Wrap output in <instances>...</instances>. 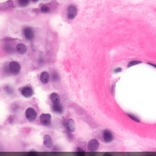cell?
<instances>
[{
    "label": "cell",
    "mask_w": 156,
    "mask_h": 156,
    "mask_svg": "<svg viewBox=\"0 0 156 156\" xmlns=\"http://www.w3.org/2000/svg\"><path fill=\"white\" fill-rule=\"evenodd\" d=\"M9 68L10 72L13 75H17L21 71V66L17 62H11L9 65Z\"/></svg>",
    "instance_id": "cell-1"
},
{
    "label": "cell",
    "mask_w": 156,
    "mask_h": 156,
    "mask_svg": "<svg viewBox=\"0 0 156 156\" xmlns=\"http://www.w3.org/2000/svg\"><path fill=\"white\" fill-rule=\"evenodd\" d=\"M26 117L28 120L30 122H33L37 118V112L33 108H28L25 112Z\"/></svg>",
    "instance_id": "cell-2"
},
{
    "label": "cell",
    "mask_w": 156,
    "mask_h": 156,
    "mask_svg": "<svg viewBox=\"0 0 156 156\" xmlns=\"http://www.w3.org/2000/svg\"><path fill=\"white\" fill-rule=\"evenodd\" d=\"M99 147V143L96 139H91L88 142L87 149L90 152L96 151Z\"/></svg>",
    "instance_id": "cell-3"
},
{
    "label": "cell",
    "mask_w": 156,
    "mask_h": 156,
    "mask_svg": "<svg viewBox=\"0 0 156 156\" xmlns=\"http://www.w3.org/2000/svg\"><path fill=\"white\" fill-rule=\"evenodd\" d=\"M40 121L43 126H48L51 124V115L49 113H43L40 116Z\"/></svg>",
    "instance_id": "cell-4"
},
{
    "label": "cell",
    "mask_w": 156,
    "mask_h": 156,
    "mask_svg": "<svg viewBox=\"0 0 156 156\" xmlns=\"http://www.w3.org/2000/svg\"><path fill=\"white\" fill-rule=\"evenodd\" d=\"M103 137L104 139V141L107 143H111L113 140V135L112 133V132L107 129L104 130L103 131Z\"/></svg>",
    "instance_id": "cell-5"
},
{
    "label": "cell",
    "mask_w": 156,
    "mask_h": 156,
    "mask_svg": "<svg viewBox=\"0 0 156 156\" xmlns=\"http://www.w3.org/2000/svg\"><path fill=\"white\" fill-rule=\"evenodd\" d=\"M77 15V9L74 6H71L68 7L67 11V17L68 19L72 20L75 18Z\"/></svg>",
    "instance_id": "cell-6"
},
{
    "label": "cell",
    "mask_w": 156,
    "mask_h": 156,
    "mask_svg": "<svg viewBox=\"0 0 156 156\" xmlns=\"http://www.w3.org/2000/svg\"><path fill=\"white\" fill-rule=\"evenodd\" d=\"M43 145L46 148H51L53 146L52 139L49 135H45L43 138Z\"/></svg>",
    "instance_id": "cell-7"
},
{
    "label": "cell",
    "mask_w": 156,
    "mask_h": 156,
    "mask_svg": "<svg viewBox=\"0 0 156 156\" xmlns=\"http://www.w3.org/2000/svg\"><path fill=\"white\" fill-rule=\"evenodd\" d=\"M66 126L69 131L71 132H74L76 129V126L74 121L73 119H68L67 121Z\"/></svg>",
    "instance_id": "cell-8"
},
{
    "label": "cell",
    "mask_w": 156,
    "mask_h": 156,
    "mask_svg": "<svg viewBox=\"0 0 156 156\" xmlns=\"http://www.w3.org/2000/svg\"><path fill=\"white\" fill-rule=\"evenodd\" d=\"M33 90L29 87H25L21 90V94L26 98H29L33 95Z\"/></svg>",
    "instance_id": "cell-9"
},
{
    "label": "cell",
    "mask_w": 156,
    "mask_h": 156,
    "mask_svg": "<svg viewBox=\"0 0 156 156\" xmlns=\"http://www.w3.org/2000/svg\"><path fill=\"white\" fill-rule=\"evenodd\" d=\"M40 79L41 81V82L43 84H47L49 82L50 80V74L48 72H44L43 73H42L40 76Z\"/></svg>",
    "instance_id": "cell-10"
},
{
    "label": "cell",
    "mask_w": 156,
    "mask_h": 156,
    "mask_svg": "<svg viewBox=\"0 0 156 156\" xmlns=\"http://www.w3.org/2000/svg\"><path fill=\"white\" fill-rule=\"evenodd\" d=\"M24 34L25 37L28 40H31L34 37V33L32 29L30 28H26L24 30Z\"/></svg>",
    "instance_id": "cell-11"
},
{
    "label": "cell",
    "mask_w": 156,
    "mask_h": 156,
    "mask_svg": "<svg viewBox=\"0 0 156 156\" xmlns=\"http://www.w3.org/2000/svg\"><path fill=\"white\" fill-rule=\"evenodd\" d=\"M16 50H17V51L18 52V53H19L20 54H23L26 52L27 48L24 44L20 43V44L17 45V47H16Z\"/></svg>",
    "instance_id": "cell-12"
},
{
    "label": "cell",
    "mask_w": 156,
    "mask_h": 156,
    "mask_svg": "<svg viewBox=\"0 0 156 156\" xmlns=\"http://www.w3.org/2000/svg\"><path fill=\"white\" fill-rule=\"evenodd\" d=\"M51 100L53 104H60V97L56 93H52L50 96Z\"/></svg>",
    "instance_id": "cell-13"
},
{
    "label": "cell",
    "mask_w": 156,
    "mask_h": 156,
    "mask_svg": "<svg viewBox=\"0 0 156 156\" xmlns=\"http://www.w3.org/2000/svg\"><path fill=\"white\" fill-rule=\"evenodd\" d=\"M52 111L57 113H62L63 112V108H62V106L60 104H53Z\"/></svg>",
    "instance_id": "cell-14"
},
{
    "label": "cell",
    "mask_w": 156,
    "mask_h": 156,
    "mask_svg": "<svg viewBox=\"0 0 156 156\" xmlns=\"http://www.w3.org/2000/svg\"><path fill=\"white\" fill-rule=\"evenodd\" d=\"M77 151L76 152V156H85V153L84 150L81 149L80 147H77Z\"/></svg>",
    "instance_id": "cell-15"
},
{
    "label": "cell",
    "mask_w": 156,
    "mask_h": 156,
    "mask_svg": "<svg viewBox=\"0 0 156 156\" xmlns=\"http://www.w3.org/2000/svg\"><path fill=\"white\" fill-rule=\"evenodd\" d=\"M41 12L43 13H46L49 12H50V7H48L47 6H45V5L42 6L41 7Z\"/></svg>",
    "instance_id": "cell-16"
},
{
    "label": "cell",
    "mask_w": 156,
    "mask_h": 156,
    "mask_svg": "<svg viewBox=\"0 0 156 156\" xmlns=\"http://www.w3.org/2000/svg\"><path fill=\"white\" fill-rule=\"evenodd\" d=\"M128 116L129 117L130 119H132V120H134V121L140 122V120L137 118V117H136L135 116H134L133 115H130V114H128Z\"/></svg>",
    "instance_id": "cell-17"
},
{
    "label": "cell",
    "mask_w": 156,
    "mask_h": 156,
    "mask_svg": "<svg viewBox=\"0 0 156 156\" xmlns=\"http://www.w3.org/2000/svg\"><path fill=\"white\" fill-rule=\"evenodd\" d=\"M29 3L28 1H26V0H22V1H19V4L21 6H27Z\"/></svg>",
    "instance_id": "cell-18"
},
{
    "label": "cell",
    "mask_w": 156,
    "mask_h": 156,
    "mask_svg": "<svg viewBox=\"0 0 156 156\" xmlns=\"http://www.w3.org/2000/svg\"><path fill=\"white\" fill-rule=\"evenodd\" d=\"M140 63V62H139V61H132V62H130V63L129 64L128 67H132V66H133V65L138 64Z\"/></svg>",
    "instance_id": "cell-19"
},
{
    "label": "cell",
    "mask_w": 156,
    "mask_h": 156,
    "mask_svg": "<svg viewBox=\"0 0 156 156\" xmlns=\"http://www.w3.org/2000/svg\"><path fill=\"white\" fill-rule=\"evenodd\" d=\"M27 156H38V155L35 152H29L28 153Z\"/></svg>",
    "instance_id": "cell-20"
},
{
    "label": "cell",
    "mask_w": 156,
    "mask_h": 156,
    "mask_svg": "<svg viewBox=\"0 0 156 156\" xmlns=\"http://www.w3.org/2000/svg\"><path fill=\"white\" fill-rule=\"evenodd\" d=\"M58 79H59V76H58L57 74L56 73H53V74H52V79H53V81H56Z\"/></svg>",
    "instance_id": "cell-21"
},
{
    "label": "cell",
    "mask_w": 156,
    "mask_h": 156,
    "mask_svg": "<svg viewBox=\"0 0 156 156\" xmlns=\"http://www.w3.org/2000/svg\"><path fill=\"white\" fill-rule=\"evenodd\" d=\"M103 156H113L111 153L109 152H106L104 154V155Z\"/></svg>",
    "instance_id": "cell-22"
},
{
    "label": "cell",
    "mask_w": 156,
    "mask_h": 156,
    "mask_svg": "<svg viewBox=\"0 0 156 156\" xmlns=\"http://www.w3.org/2000/svg\"><path fill=\"white\" fill-rule=\"evenodd\" d=\"M120 71H121V69H120V68L116 69H115V72H117V73L119 72H120Z\"/></svg>",
    "instance_id": "cell-23"
}]
</instances>
